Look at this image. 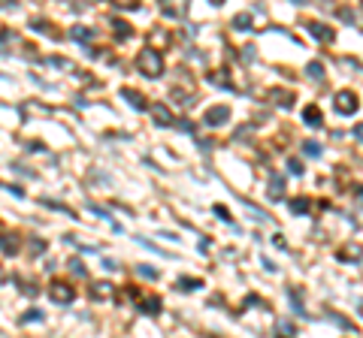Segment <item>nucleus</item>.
<instances>
[{
    "label": "nucleus",
    "mask_w": 363,
    "mask_h": 338,
    "mask_svg": "<svg viewBox=\"0 0 363 338\" xmlns=\"http://www.w3.org/2000/svg\"><path fill=\"white\" fill-rule=\"evenodd\" d=\"M136 69H140L145 79H158L161 69H164V61L154 48H143L140 55H136Z\"/></svg>",
    "instance_id": "nucleus-1"
},
{
    "label": "nucleus",
    "mask_w": 363,
    "mask_h": 338,
    "mask_svg": "<svg viewBox=\"0 0 363 338\" xmlns=\"http://www.w3.org/2000/svg\"><path fill=\"white\" fill-rule=\"evenodd\" d=\"M230 121V106H212V109H206L203 115V124H209V127H221V124Z\"/></svg>",
    "instance_id": "nucleus-2"
},
{
    "label": "nucleus",
    "mask_w": 363,
    "mask_h": 338,
    "mask_svg": "<svg viewBox=\"0 0 363 338\" xmlns=\"http://www.w3.org/2000/svg\"><path fill=\"white\" fill-rule=\"evenodd\" d=\"M357 94L354 91H339L336 94V112L339 115H351V112H357Z\"/></svg>",
    "instance_id": "nucleus-3"
},
{
    "label": "nucleus",
    "mask_w": 363,
    "mask_h": 338,
    "mask_svg": "<svg viewBox=\"0 0 363 338\" xmlns=\"http://www.w3.org/2000/svg\"><path fill=\"white\" fill-rule=\"evenodd\" d=\"M73 290L70 287H67V284H55V287H51V299H55V302H64V305H67V302H73Z\"/></svg>",
    "instance_id": "nucleus-4"
},
{
    "label": "nucleus",
    "mask_w": 363,
    "mask_h": 338,
    "mask_svg": "<svg viewBox=\"0 0 363 338\" xmlns=\"http://www.w3.org/2000/svg\"><path fill=\"white\" fill-rule=\"evenodd\" d=\"M151 115H154V121H161V127H172V124H176V121H172V115H169V109H167V106H154V109H151Z\"/></svg>",
    "instance_id": "nucleus-5"
},
{
    "label": "nucleus",
    "mask_w": 363,
    "mask_h": 338,
    "mask_svg": "<svg viewBox=\"0 0 363 338\" xmlns=\"http://www.w3.org/2000/svg\"><path fill=\"white\" fill-rule=\"evenodd\" d=\"M282 193H285V181L279 175H272L269 179V200H282Z\"/></svg>",
    "instance_id": "nucleus-6"
},
{
    "label": "nucleus",
    "mask_w": 363,
    "mask_h": 338,
    "mask_svg": "<svg viewBox=\"0 0 363 338\" xmlns=\"http://www.w3.org/2000/svg\"><path fill=\"white\" fill-rule=\"evenodd\" d=\"M136 308L143 314H158L161 311V299H145V302H136Z\"/></svg>",
    "instance_id": "nucleus-7"
},
{
    "label": "nucleus",
    "mask_w": 363,
    "mask_h": 338,
    "mask_svg": "<svg viewBox=\"0 0 363 338\" xmlns=\"http://www.w3.org/2000/svg\"><path fill=\"white\" fill-rule=\"evenodd\" d=\"M303 118L309 121V127H321V112L315 109V106H306V109H303Z\"/></svg>",
    "instance_id": "nucleus-8"
},
{
    "label": "nucleus",
    "mask_w": 363,
    "mask_h": 338,
    "mask_svg": "<svg viewBox=\"0 0 363 338\" xmlns=\"http://www.w3.org/2000/svg\"><path fill=\"white\" fill-rule=\"evenodd\" d=\"M309 30H312L318 40H333V30H327V27H324V24H318V22L309 24Z\"/></svg>",
    "instance_id": "nucleus-9"
},
{
    "label": "nucleus",
    "mask_w": 363,
    "mask_h": 338,
    "mask_svg": "<svg viewBox=\"0 0 363 338\" xmlns=\"http://www.w3.org/2000/svg\"><path fill=\"white\" fill-rule=\"evenodd\" d=\"M306 76H309V79H315V82H321V79H324V67H321L318 61H312V64L306 67Z\"/></svg>",
    "instance_id": "nucleus-10"
},
{
    "label": "nucleus",
    "mask_w": 363,
    "mask_h": 338,
    "mask_svg": "<svg viewBox=\"0 0 363 338\" xmlns=\"http://www.w3.org/2000/svg\"><path fill=\"white\" fill-rule=\"evenodd\" d=\"M233 27H236V30H248V27H251V15H248V12L236 15V19H233Z\"/></svg>",
    "instance_id": "nucleus-11"
},
{
    "label": "nucleus",
    "mask_w": 363,
    "mask_h": 338,
    "mask_svg": "<svg viewBox=\"0 0 363 338\" xmlns=\"http://www.w3.org/2000/svg\"><path fill=\"white\" fill-rule=\"evenodd\" d=\"M0 251H3V254H15V236L9 239V236L0 233Z\"/></svg>",
    "instance_id": "nucleus-12"
},
{
    "label": "nucleus",
    "mask_w": 363,
    "mask_h": 338,
    "mask_svg": "<svg viewBox=\"0 0 363 338\" xmlns=\"http://www.w3.org/2000/svg\"><path fill=\"white\" fill-rule=\"evenodd\" d=\"M275 335H279V338H293V326L288 323V320H282V323L275 326Z\"/></svg>",
    "instance_id": "nucleus-13"
},
{
    "label": "nucleus",
    "mask_w": 363,
    "mask_h": 338,
    "mask_svg": "<svg viewBox=\"0 0 363 338\" xmlns=\"http://www.w3.org/2000/svg\"><path fill=\"white\" fill-rule=\"evenodd\" d=\"M121 94H124V97H127V103H130V106H136V109H145V103H143V97H140V94H133V91H127V88H124V91H121Z\"/></svg>",
    "instance_id": "nucleus-14"
},
{
    "label": "nucleus",
    "mask_w": 363,
    "mask_h": 338,
    "mask_svg": "<svg viewBox=\"0 0 363 338\" xmlns=\"http://www.w3.org/2000/svg\"><path fill=\"white\" fill-rule=\"evenodd\" d=\"M288 172H290V175H303V163H300V157H290V160H288Z\"/></svg>",
    "instance_id": "nucleus-15"
},
{
    "label": "nucleus",
    "mask_w": 363,
    "mask_h": 338,
    "mask_svg": "<svg viewBox=\"0 0 363 338\" xmlns=\"http://www.w3.org/2000/svg\"><path fill=\"white\" fill-rule=\"evenodd\" d=\"M136 275H140V278H148V281H151V278H158V272H154L151 266H145V263H143V266H136Z\"/></svg>",
    "instance_id": "nucleus-16"
},
{
    "label": "nucleus",
    "mask_w": 363,
    "mask_h": 338,
    "mask_svg": "<svg viewBox=\"0 0 363 338\" xmlns=\"http://www.w3.org/2000/svg\"><path fill=\"white\" fill-rule=\"evenodd\" d=\"M303 151H306V157H321V145H318V142H306Z\"/></svg>",
    "instance_id": "nucleus-17"
},
{
    "label": "nucleus",
    "mask_w": 363,
    "mask_h": 338,
    "mask_svg": "<svg viewBox=\"0 0 363 338\" xmlns=\"http://www.w3.org/2000/svg\"><path fill=\"white\" fill-rule=\"evenodd\" d=\"M115 33H118V40H124L127 33H130V27H127V22H121V19H115Z\"/></svg>",
    "instance_id": "nucleus-18"
},
{
    "label": "nucleus",
    "mask_w": 363,
    "mask_h": 338,
    "mask_svg": "<svg viewBox=\"0 0 363 338\" xmlns=\"http://www.w3.org/2000/svg\"><path fill=\"white\" fill-rule=\"evenodd\" d=\"M290 208L300 215V211H306V208H309V203H306V200H293V203H290Z\"/></svg>",
    "instance_id": "nucleus-19"
},
{
    "label": "nucleus",
    "mask_w": 363,
    "mask_h": 338,
    "mask_svg": "<svg viewBox=\"0 0 363 338\" xmlns=\"http://www.w3.org/2000/svg\"><path fill=\"white\" fill-rule=\"evenodd\" d=\"M33 320H43V311H27L24 314V323H33Z\"/></svg>",
    "instance_id": "nucleus-20"
},
{
    "label": "nucleus",
    "mask_w": 363,
    "mask_h": 338,
    "mask_svg": "<svg viewBox=\"0 0 363 338\" xmlns=\"http://www.w3.org/2000/svg\"><path fill=\"white\" fill-rule=\"evenodd\" d=\"M179 287H185V290H197L200 281H191V278H188V281H179Z\"/></svg>",
    "instance_id": "nucleus-21"
},
{
    "label": "nucleus",
    "mask_w": 363,
    "mask_h": 338,
    "mask_svg": "<svg viewBox=\"0 0 363 338\" xmlns=\"http://www.w3.org/2000/svg\"><path fill=\"white\" fill-rule=\"evenodd\" d=\"M70 269H73L76 275H85V266H82L79 260H70Z\"/></svg>",
    "instance_id": "nucleus-22"
},
{
    "label": "nucleus",
    "mask_w": 363,
    "mask_h": 338,
    "mask_svg": "<svg viewBox=\"0 0 363 338\" xmlns=\"http://www.w3.org/2000/svg\"><path fill=\"white\" fill-rule=\"evenodd\" d=\"M73 37H76V40H88V37H91V30H82V27H76V30H73Z\"/></svg>",
    "instance_id": "nucleus-23"
},
{
    "label": "nucleus",
    "mask_w": 363,
    "mask_h": 338,
    "mask_svg": "<svg viewBox=\"0 0 363 338\" xmlns=\"http://www.w3.org/2000/svg\"><path fill=\"white\" fill-rule=\"evenodd\" d=\"M354 139H360V142H363V124H357V127H354Z\"/></svg>",
    "instance_id": "nucleus-24"
}]
</instances>
